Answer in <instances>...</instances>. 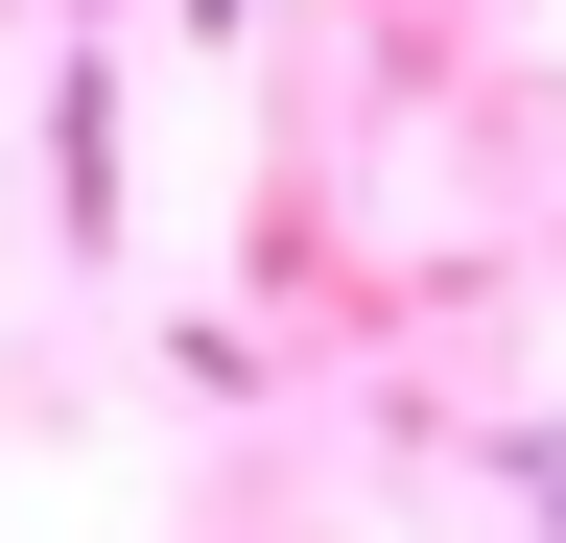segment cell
I'll return each mask as SVG.
<instances>
[{
    "mask_svg": "<svg viewBox=\"0 0 566 543\" xmlns=\"http://www.w3.org/2000/svg\"><path fill=\"white\" fill-rule=\"evenodd\" d=\"M543 520H566V449H543Z\"/></svg>",
    "mask_w": 566,
    "mask_h": 543,
    "instance_id": "1",
    "label": "cell"
},
{
    "mask_svg": "<svg viewBox=\"0 0 566 543\" xmlns=\"http://www.w3.org/2000/svg\"><path fill=\"white\" fill-rule=\"evenodd\" d=\"M212 24H237V0H212Z\"/></svg>",
    "mask_w": 566,
    "mask_h": 543,
    "instance_id": "2",
    "label": "cell"
}]
</instances>
